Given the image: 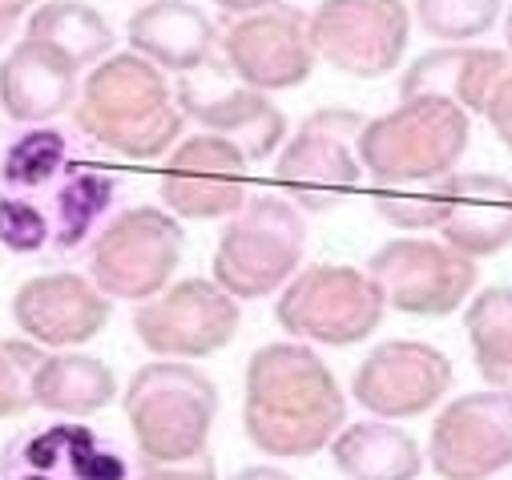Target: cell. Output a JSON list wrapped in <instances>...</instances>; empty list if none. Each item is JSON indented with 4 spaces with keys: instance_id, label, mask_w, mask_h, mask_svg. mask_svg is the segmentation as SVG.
Wrapping results in <instances>:
<instances>
[{
    "instance_id": "44dd1931",
    "label": "cell",
    "mask_w": 512,
    "mask_h": 480,
    "mask_svg": "<svg viewBox=\"0 0 512 480\" xmlns=\"http://www.w3.org/2000/svg\"><path fill=\"white\" fill-rule=\"evenodd\" d=\"M512 73L508 49L492 45H440L420 53L404 77H400V97H448L472 117L488 109L496 85Z\"/></svg>"
},
{
    "instance_id": "8d00e7d4",
    "label": "cell",
    "mask_w": 512,
    "mask_h": 480,
    "mask_svg": "<svg viewBox=\"0 0 512 480\" xmlns=\"http://www.w3.org/2000/svg\"><path fill=\"white\" fill-rule=\"evenodd\" d=\"M33 5H41V0H0V9H5L9 17H25Z\"/></svg>"
},
{
    "instance_id": "ac0fdd59",
    "label": "cell",
    "mask_w": 512,
    "mask_h": 480,
    "mask_svg": "<svg viewBox=\"0 0 512 480\" xmlns=\"http://www.w3.org/2000/svg\"><path fill=\"white\" fill-rule=\"evenodd\" d=\"M113 315V299L77 271H49L17 287L13 295V323L25 339L41 343L45 351H73L85 347L105 331Z\"/></svg>"
},
{
    "instance_id": "30bf717a",
    "label": "cell",
    "mask_w": 512,
    "mask_h": 480,
    "mask_svg": "<svg viewBox=\"0 0 512 480\" xmlns=\"http://www.w3.org/2000/svg\"><path fill=\"white\" fill-rule=\"evenodd\" d=\"M311 41L323 65L375 81L404 65L412 41V9L404 0H319Z\"/></svg>"
},
{
    "instance_id": "9c48e42d",
    "label": "cell",
    "mask_w": 512,
    "mask_h": 480,
    "mask_svg": "<svg viewBox=\"0 0 512 480\" xmlns=\"http://www.w3.org/2000/svg\"><path fill=\"white\" fill-rule=\"evenodd\" d=\"M480 259L456 251L444 238L428 234H400L388 238L371 259L367 275L379 283L383 299L400 315L416 319H444L476 295Z\"/></svg>"
},
{
    "instance_id": "e575fe53",
    "label": "cell",
    "mask_w": 512,
    "mask_h": 480,
    "mask_svg": "<svg viewBox=\"0 0 512 480\" xmlns=\"http://www.w3.org/2000/svg\"><path fill=\"white\" fill-rule=\"evenodd\" d=\"M230 480H295V476L275 468V464H250V468H238Z\"/></svg>"
},
{
    "instance_id": "4316f807",
    "label": "cell",
    "mask_w": 512,
    "mask_h": 480,
    "mask_svg": "<svg viewBox=\"0 0 512 480\" xmlns=\"http://www.w3.org/2000/svg\"><path fill=\"white\" fill-rule=\"evenodd\" d=\"M468 347L488 388H512V287H484L464 311Z\"/></svg>"
},
{
    "instance_id": "ba28073f",
    "label": "cell",
    "mask_w": 512,
    "mask_h": 480,
    "mask_svg": "<svg viewBox=\"0 0 512 480\" xmlns=\"http://www.w3.org/2000/svg\"><path fill=\"white\" fill-rule=\"evenodd\" d=\"M363 126L367 117L359 109L327 105L307 113L303 126L283 142L275 158V182L303 214H327L359 186Z\"/></svg>"
},
{
    "instance_id": "3957f363",
    "label": "cell",
    "mask_w": 512,
    "mask_h": 480,
    "mask_svg": "<svg viewBox=\"0 0 512 480\" xmlns=\"http://www.w3.org/2000/svg\"><path fill=\"white\" fill-rule=\"evenodd\" d=\"M472 146V113L448 97H400L396 109L367 117L359 162L375 186H420L456 174Z\"/></svg>"
},
{
    "instance_id": "8992f818",
    "label": "cell",
    "mask_w": 512,
    "mask_h": 480,
    "mask_svg": "<svg viewBox=\"0 0 512 480\" xmlns=\"http://www.w3.org/2000/svg\"><path fill=\"white\" fill-rule=\"evenodd\" d=\"M186 251L182 218L158 206L117 210L89 243V279L125 303H146L166 291Z\"/></svg>"
},
{
    "instance_id": "1f68e13d",
    "label": "cell",
    "mask_w": 512,
    "mask_h": 480,
    "mask_svg": "<svg viewBox=\"0 0 512 480\" xmlns=\"http://www.w3.org/2000/svg\"><path fill=\"white\" fill-rule=\"evenodd\" d=\"M375 214L404 230V234H424V230H440L444 222V210H448V198L440 190V182L424 194H408V190H392V186H379V194L371 198Z\"/></svg>"
},
{
    "instance_id": "f546056e",
    "label": "cell",
    "mask_w": 512,
    "mask_h": 480,
    "mask_svg": "<svg viewBox=\"0 0 512 480\" xmlns=\"http://www.w3.org/2000/svg\"><path fill=\"white\" fill-rule=\"evenodd\" d=\"M53 243V218L29 194H0V247L13 255H37Z\"/></svg>"
},
{
    "instance_id": "ffe728a7",
    "label": "cell",
    "mask_w": 512,
    "mask_h": 480,
    "mask_svg": "<svg viewBox=\"0 0 512 480\" xmlns=\"http://www.w3.org/2000/svg\"><path fill=\"white\" fill-rule=\"evenodd\" d=\"M448 198L440 238L472 259H492L512 247V182L500 174H448L440 178Z\"/></svg>"
},
{
    "instance_id": "83f0119b",
    "label": "cell",
    "mask_w": 512,
    "mask_h": 480,
    "mask_svg": "<svg viewBox=\"0 0 512 480\" xmlns=\"http://www.w3.org/2000/svg\"><path fill=\"white\" fill-rule=\"evenodd\" d=\"M69 142L61 130L29 126L13 134L0 150V182L13 194H33L45 186H57V178L69 170Z\"/></svg>"
},
{
    "instance_id": "4dcf8cb0",
    "label": "cell",
    "mask_w": 512,
    "mask_h": 480,
    "mask_svg": "<svg viewBox=\"0 0 512 480\" xmlns=\"http://www.w3.org/2000/svg\"><path fill=\"white\" fill-rule=\"evenodd\" d=\"M45 359V347L33 339H0V420L33 408V372Z\"/></svg>"
},
{
    "instance_id": "f1b7e54d",
    "label": "cell",
    "mask_w": 512,
    "mask_h": 480,
    "mask_svg": "<svg viewBox=\"0 0 512 480\" xmlns=\"http://www.w3.org/2000/svg\"><path fill=\"white\" fill-rule=\"evenodd\" d=\"M412 17L440 45H476L504 17V0H412Z\"/></svg>"
},
{
    "instance_id": "836d02e7",
    "label": "cell",
    "mask_w": 512,
    "mask_h": 480,
    "mask_svg": "<svg viewBox=\"0 0 512 480\" xmlns=\"http://www.w3.org/2000/svg\"><path fill=\"white\" fill-rule=\"evenodd\" d=\"M484 117H488V126H492L496 142H500L504 150H512V73L496 85V93H492Z\"/></svg>"
},
{
    "instance_id": "2e32d148",
    "label": "cell",
    "mask_w": 512,
    "mask_h": 480,
    "mask_svg": "<svg viewBox=\"0 0 512 480\" xmlns=\"http://www.w3.org/2000/svg\"><path fill=\"white\" fill-rule=\"evenodd\" d=\"M428 460L440 480H492L512 464V388L456 396L428 436Z\"/></svg>"
},
{
    "instance_id": "e0dca14e",
    "label": "cell",
    "mask_w": 512,
    "mask_h": 480,
    "mask_svg": "<svg viewBox=\"0 0 512 480\" xmlns=\"http://www.w3.org/2000/svg\"><path fill=\"white\" fill-rule=\"evenodd\" d=\"M0 480H138L125 452L81 420H49L0 448Z\"/></svg>"
},
{
    "instance_id": "d590c367",
    "label": "cell",
    "mask_w": 512,
    "mask_h": 480,
    "mask_svg": "<svg viewBox=\"0 0 512 480\" xmlns=\"http://www.w3.org/2000/svg\"><path fill=\"white\" fill-rule=\"evenodd\" d=\"M214 5L222 13H230V17H246V13H259V9L275 5V0H214Z\"/></svg>"
},
{
    "instance_id": "7c38bea8",
    "label": "cell",
    "mask_w": 512,
    "mask_h": 480,
    "mask_svg": "<svg viewBox=\"0 0 512 480\" xmlns=\"http://www.w3.org/2000/svg\"><path fill=\"white\" fill-rule=\"evenodd\" d=\"M456 384L452 359L424 339H388L371 347L351 376V400L375 420H416Z\"/></svg>"
},
{
    "instance_id": "484cf974",
    "label": "cell",
    "mask_w": 512,
    "mask_h": 480,
    "mask_svg": "<svg viewBox=\"0 0 512 480\" xmlns=\"http://www.w3.org/2000/svg\"><path fill=\"white\" fill-rule=\"evenodd\" d=\"M25 37L49 41L77 69H93L97 61H105L113 53L109 21L93 5H85V0H41V5L29 13Z\"/></svg>"
},
{
    "instance_id": "74e56055",
    "label": "cell",
    "mask_w": 512,
    "mask_h": 480,
    "mask_svg": "<svg viewBox=\"0 0 512 480\" xmlns=\"http://www.w3.org/2000/svg\"><path fill=\"white\" fill-rule=\"evenodd\" d=\"M17 25H21V17H9L5 9H0V45H5V41L17 33Z\"/></svg>"
},
{
    "instance_id": "7a4b0ae2",
    "label": "cell",
    "mask_w": 512,
    "mask_h": 480,
    "mask_svg": "<svg viewBox=\"0 0 512 480\" xmlns=\"http://www.w3.org/2000/svg\"><path fill=\"white\" fill-rule=\"evenodd\" d=\"M73 117L85 138L130 162H154L170 154L186 130V113L174 85L166 81V69L134 49L109 53L85 73Z\"/></svg>"
},
{
    "instance_id": "277c9868",
    "label": "cell",
    "mask_w": 512,
    "mask_h": 480,
    "mask_svg": "<svg viewBox=\"0 0 512 480\" xmlns=\"http://www.w3.org/2000/svg\"><path fill=\"white\" fill-rule=\"evenodd\" d=\"M125 420L146 464H182L206 452L218 388L190 359H154L125 384Z\"/></svg>"
},
{
    "instance_id": "4fadbf2b",
    "label": "cell",
    "mask_w": 512,
    "mask_h": 480,
    "mask_svg": "<svg viewBox=\"0 0 512 480\" xmlns=\"http://www.w3.org/2000/svg\"><path fill=\"white\" fill-rule=\"evenodd\" d=\"M178 105L190 122H198L210 134L230 138L234 146H242V154L250 162H267L283 150L287 142V117L283 109L246 81H238L230 73V65L210 61L194 73H182L178 81Z\"/></svg>"
},
{
    "instance_id": "d6986e66",
    "label": "cell",
    "mask_w": 512,
    "mask_h": 480,
    "mask_svg": "<svg viewBox=\"0 0 512 480\" xmlns=\"http://www.w3.org/2000/svg\"><path fill=\"white\" fill-rule=\"evenodd\" d=\"M81 69L49 41L21 37L0 61V109L17 126H49L53 117L77 105Z\"/></svg>"
},
{
    "instance_id": "f35d334b",
    "label": "cell",
    "mask_w": 512,
    "mask_h": 480,
    "mask_svg": "<svg viewBox=\"0 0 512 480\" xmlns=\"http://www.w3.org/2000/svg\"><path fill=\"white\" fill-rule=\"evenodd\" d=\"M504 49L512 57V0H508V9H504Z\"/></svg>"
},
{
    "instance_id": "5b68a950",
    "label": "cell",
    "mask_w": 512,
    "mask_h": 480,
    "mask_svg": "<svg viewBox=\"0 0 512 480\" xmlns=\"http://www.w3.org/2000/svg\"><path fill=\"white\" fill-rule=\"evenodd\" d=\"M307 255V218L287 194H250L214 247V283L238 303L283 291Z\"/></svg>"
},
{
    "instance_id": "8fae6325",
    "label": "cell",
    "mask_w": 512,
    "mask_h": 480,
    "mask_svg": "<svg viewBox=\"0 0 512 480\" xmlns=\"http://www.w3.org/2000/svg\"><path fill=\"white\" fill-rule=\"evenodd\" d=\"M238 323V299L214 279H178L134 311V335L150 355L190 364L222 351L238 335Z\"/></svg>"
},
{
    "instance_id": "d4e9b609",
    "label": "cell",
    "mask_w": 512,
    "mask_h": 480,
    "mask_svg": "<svg viewBox=\"0 0 512 480\" xmlns=\"http://www.w3.org/2000/svg\"><path fill=\"white\" fill-rule=\"evenodd\" d=\"M117 178L89 162H69V170L53 186V247L77 251L113 218Z\"/></svg>"
},
{
    "instance_id": "6da1fadb",
    "label": "cell",
    "mask_w": 512,
    "mask_h": 480,
    "mask_svg": "<svg viewBox=\"0 0 512 480\" xmlns=\"http://www.w3.org/2000/svg\"><path fill=\"white\" fill-rule=\"evenodd\" d=\"M347 396L311 343H263L246 359L242 432L275 460H307L343 432Z\"/></svg>"
},
{
    "instance_id": "cb8c5ba5",
    "label": "cell",
    "mask_w": 512,
    "mask_h": 480,
    "mask_svg": "<svg viewBox=\"0 0 512 480\" xmlns=\"http://www.w3.org/2000/svg\"><path fill=\"white\" fill-rule=\"evenodd\" d=\"M33 408L65 420H85L117 400V376L105 359L81 351H45L33 372Z\"/></svg>"
},
{
    "instance_id": "52a82bcc",
    "label": "cell",
    "mask_w": 512,
    "mask_h": 480,
    "mask_svg": "<svg viewBox=\"0 0 512 480\" xmlns=\"http://www.w3.org/2000/svg\"><path fill=\"white\" fill-rule=\"evenodd\" d=\"M388 299L379 283L367 275V267H343V263H315L303 267L275 299L279 327L311 347H351L375 335L383 323Z\"/></svg>"
},
{
    "instance_id": "5bb4252c",
    "label": "cell",
    "mask_w": 512,
    "mask_h": 480,
    "mask_svg": "<svg viewBox=\"0 0 512 480\" xmlns=\"http://www.w3.org/2000/svg\"><path fill=\"white\" fill-rule=\"evenodd\" d=\"M222 61L238 81L263 93L299 89L319 65L311 17L295 5H283V0L259 13L234 17L222 33Z\"/></svg>"
},
{
    "instance_id": "d6a6232c",
    "label": "cell",
    "mask_w": 512,
    "mask_h": 480,
    "mask_svg": "<svg viewBox=\"0 0 512 480\" xmlns=\"http://www.w3.org/2000/svg\"><path fill=\"white\" fill-rule=\"evenodd\" d=\"M138 480H218V468H214L210 452H202L182 464H146L138 472Z\"/></svg>"
},
{
    "instance_id": "603a6c76",
    "label": "cell",
    "mask_w": 512,
    "mask_h": 480,
    "mask_svg": "<svg viewBox=\"0 0 512 480\" xmlns=\"http://www.w3.org/2000/svg\"><path fill=\"white\" fill-rule=\"evenodd\" d=\"M331 460L347 480H420L424 448L396 420H355L331 440Z\"/></svg>"
},
{
    "instance_id": "9a60e30c",
    "label": "cell",
    "mask_w": 512,
    "mask_h": 480,
    "mask_svg": "<svg viewBox=\"0 0 512 480\" xmlns=\"http://www.w3.org/2000/svg\"><path fill=\"white\" fill-rule=\"evenodd\" d=\"M162 206L186 222L234 218L250 202V158L222 134L182 138L158 178Z\"/></svg>"
},
{
    "instance_id": "ab89813d",
    "label": "cell",
    "mask_w": 512,
    "mask_h": 480,
    "mask_svg": "<svg viewBox=\"0 0 512 480\" xmlns=\"http://www.w3.org/2000/svg\"><path fill=\"white\" fill-rule=\"evenodd\" d=\"M142 5H146V0H142Z\"/></svg>"
},
{
    "instance_id": "7402d4cb",
    "label": "cell",
    "mask_w": 512,
    "mask_h": 480,
    "mask_svg": "<svg viewBox=\"0 0 512 480\" xmlns=\"http://www.w3.org/2000/svg\"><path fill=\"white\" fill-rule=\"evenodd\" d=\"M125 41L134 53L178 77L210 65L222 45L214 21L190 0H146L125 25Z\"/></svg>"
}]
</instances>
